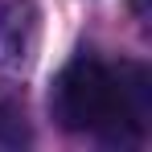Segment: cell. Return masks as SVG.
I'll use <instances>...</instances> for the list:
<instances>
[{
  "label": "cell",
  "instance_id": "cell-1",
  "mask_svg": "<svg viewBox=\"0 0 152 152\" xmlns=\"http://www.w3.org/2000/svg\"><path fill=\"white\" fill-rule=\"evenodd\" d=\"M50 103L66 132H91L107 144H136L152 119V78L136 62L111 70L82 53L53 78Z\"/></svg>",
  "mask_w": 152,
  "mask_h": 152
},
{
  "label": "cell",
  "instance_id": "cell-2",
  "mask_svg": "<svg viewBox=\"0 0 152 152\" xmlns=\"http://www.w3.org/2000/svg\"><path fill=\"white\" fill-rule=\"evenodd\" d=\"M29 144V119H25V103L17 95L0 91V152H17Z\"/></svg>",
  "mask_w": 152,
  "mask_h": 152
}]
</instances>
